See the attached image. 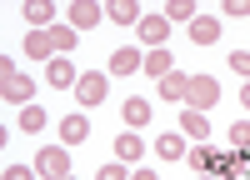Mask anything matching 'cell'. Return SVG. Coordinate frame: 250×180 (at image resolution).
Wrapping results in <instances>:
<instances>
[{"instance_id": "17", "label": "cell", "mask_w": 250, "mask_h": 180, "mask_svg": "<svg viewBox=\"0 0 250 180\" xmlns=\"http://www.w3.org/2000/svg\"><path fill=\"white\" fill-rule=\"evenodd\" d=\"M155 155H160V160H185V155H190V150H185V135H170V130H165V135L155 140Z\"/></svg>"}, {"instance_id": "24", "label": "cell", "mask_w": 250, "mask_h": 180, "mask_svg": "<svg viewBox=\"0 0 250 180\" xmlns=\"http://www.w3.org/2000/svg\"><path fill=\"white\" fill-rule=\"evenodd\" d=\"M230 145L250 155V125H245V120H240V125H230Z\"/></svg>"}, {"instance_id": "28", "label": "cell", "mask_w": 250, "mask_h": 180, "mask_svg": "<svg viewBox=\"0 0 250 180\" xmlns=\"http://www.w3.org/2000/svg\"><path fill=\"white\" fill-rule=\"evenodd\" d=\"M0 180H30V170H25V165H5V175H0Z\"/></svg>"}, {"instance_id": "5", "label": "cell", "mask_w": 250, "mask_h": 180, "mask_svg": "<svg viewBox=\"0 0 250 180\" xmlns=\"http://www.w3.org/2000/svg\"><path fill=\"white\" fill-rule=\"evenodd\" d=\"M105 75H80L75 80V100H80V105H100V100H105Z\"/></svg>"}, {"instance_id": "19", "label": "cell", "mask_w": 250, "mask_h": 180, "mask_svg": "<svg viewBox=\"0 0 250 180\" xmlns=\"http://www.w3.org/2000/svg\"><path fill=\"white\" fill-rule=\"evenodd\" d=\"M75 40H80V30H70V25H50V45H55V55L75 50Z\"/></svg>"}, {"instance_id": "1", "label": "cell", "mask_w": 250, "mask_h": 180, "mask_svg": "<svg viewBox=\"0 0 250 180\" xmlns=\"http://www.w3.org/2000/svg\"><path fill=\"white\" fill-rule=\"evenodd\" d=\"M30 95H35V80L10 70V55H0V100L5 105H30Z\"/></svg>"}, {"instance_id": "6", "label": "cell", "mask_w": 250, "mask_h": 180, "mask_svg": "<svg viewBox=\"0 0 250 180\" xmlns=\"http://www.w3.org/2000/svg\"><path fill=\"white\" fill-rule=\"evenodd\" d=\"M135 30H140V40H145L150 50H160V45H165V35H170V20H165V15H145Z\"/></svg>"}, {"instance_id": "22", "label": "cell", "mask_w": 250, "mask_h": 180, "mask_svg": "<svg viewBox=\"0 0 250 180\" xmlns=\"http://www.w3.org/2000/svg\"><path fill=\"white\" fill-rule=\"evenodd\" d=\"M40 125H45V110H40V105H25V110H20V130H40Z\"/></svg>"}, {"instance_id": "30", "label": "cell", "mask_w": 250, "mask_h": 180, "mask_svg": "<svg viewBox=\"0 0 250 180\" xmlns=\"http://www.w3.org/2000/svg\"><path fill=\"white\" fill-rule=\"evenodd\" d=\"M240 105H250V80H245V90H240Z\"/></svg>"}, {"instance_id": "23", "label": "cell", "mask_w": 250, "mask_h": 180, "mask_svg": "<svg viewBox=\"0 0 250 180\" xmlns=\"http://www.w3.org/2000/svg\"><path fill=\"white\" fill-rule=\"evenodd\" d=\"M200 10L190 5V0H170V10H165V20H195Z\"/></svg>"}, {"instance_id": "26", "label": "cell", "mask_w": 250, "mask_h": 180, "mask_svg": "<svg viewBox=\"0 0 250 180\" xmlns=\"http://www.w3.org/2000/svg\"><path fill=\"white\" fill-rule=\"evenodd\" d=\"M225 15H230V20H245L250 15V0H225V5H220Z\"/></svg>"}, {"instance_id": "11", "label": "cell", "mask_w": 250, "mask_h": 180, "mask_svg": "<svg viewBox=\"0 0 250 180\" xmlns=\"http://www.w3.org/2000/svg\"><path fill=\"white\" fill-rule=\"evenodd\" d=\"M120 115H125V130H140L145 120H150V100H140V95H130L120 105Z\"/></svg>"}, {"instance_id": "32", "label": "cell", "mask_w": 250, "mask_h": 180, "mask_svg": "<svg viewBox=\"0 0 250 180\" xmlns=\"http://www.w3.org/2000/svg\"><path fill=\"white\" fill-rule=\"evenodd\" d=\"M65 180H75V175H65Z\"/></svg>"}, {"instance_id": "21", "label": "cell", "mask_w": 250, "mask_h": 180, "mask_svg": "<svg viewBox=\"0 0 250 180\" xmlns=\"http://www.w3.org/2000/svg\"><path fill=\"white\" fill-rule=\"evenodd\" d=\"M185 160H190V170H195V175H205V170H210V160H215V150H205V145H195V150L185 155Z\"/></svg>"}, {"instance_id": "12", "label": "cell", "mask_w": 250, "mask_h": 180, "mask_svg": "<svg viewBox=\"0 0 250 180\" xmlns=\"http://www.w3.org/2000/svg\"><path fill=\"white\" fill-rule=\"evenodd\" d=\"M170 70H175V55L165 50V45H160V50H145V75H155V80H165Z\"/></svg>"}, {"instance_id": "7", "label": "cell", "mask_w": 250, "mask_h": 180, "mask_svg": "<svg viewBox=\"0 0 250 180\" xmlns=\"http://www.w3.org/2000/svg\"><path fill=\"white\" fill-rule=\"evenodd\" d=\"M45 80H50V90H75V80H80V70L70 65L65 55H60V60H50V70H45Z\"/></svg>"}, {"instance_id": "14", "label": "cell", "mask_w": 250, "mask_h": 180, "mask_svg": "<svg viewBox=\"0 0 250 180\" xmlns=\"http://www.w3.org/2000/svg\"><path fill=\"white\" fill-rule=\"evenodd\" d=\"M105 15L115 20V25H140V5H135V0H110V5H105Z\"/></svg>"}, {"instance_id": "29", "label": "cell", "mask_w": 250, "mask_h": 180, "mask_svg": "<svg viewBox=\"0 0 250 180\" xmlns=\"http://www.w3.org/2000/svg\"><path fill=\"white\" fill-rule=\"evenodd\" d=\"M130 180H160V175H150V170H135V175H130Z\"/></svg>"}, {"instance_id": "9", "label": "cell", "mask_w": 250, "mask_h": 180, "mask_svg": "<svg viewBox=\"0 0 250 180\" xmlns=\"http://www.w3.org/2000/svg\"><path fill=\"white\" fill-rule=\"evenodd\" d=\"M190 40H195V45H215V40H220V20L215 15H195L190 20Z\"/></svg>"}, {"instance_id": "16", "label": "cell", "mask_w": 250, "mask_h": 180, "mask_svg": "<svg viewBox=\"0 0 250 180\" xmlns=\"http://www.w3.org/2000/svg\"><path fill=\"white\" fill-rule=\"evenodd\" d=\"M85 135H90V120L85 115H65V120H60V140H65V145H80Z\"/></svg>"}, {"instance_id": "3", "label": "cell", "mask_w": 250, "mask_h": 180, "mask_svg": "<svg viewBox=\"0 0 250 180\" xmlns=\"http://www.w3.org/2000/svg\"><path fill=\"white\" fill-rule=\"evenodd\" d=\"M35 170L45 175V180H65L70 175V155L60 150V145H45V150L35 155Z\"/></svg>"}, {"instance_id": "8", "label": "cell", "mask_w": 250, "mask_h": 180, "mask_svg": "<svg viewBox=\"0 0 250 180\" xmlns=\"http://www.w3.org/2000/svg\"><path fill=\"white\" fill-rule=\"evenodd\" d=\"M160 95L170 100V105H185V100H190V75H180V70H170L160 80Z\"/></svg>"}, {"instance_id": "10", "label": "cell", "mask_w": 250, "mask_h": 180, "mask_svg": "<svg viewBox=\"0 0 250 180\" xmlns=\"http://www.w3.org/2000/svg\"><path fill=\"white\" fill-rule=\"evenodd\" d=\"M140 155H145V140H140L135 130H125V135L115 140V160H120V165H135Z\"/></svg>"}, {"instance_id": "20", "label": "cell", "mask_w": 250, "mask_h": 180, "mask_svg": "<svg viewBox=\"0 0 250 180\" xmlns=\"http://www.w3.org/2000/svg\"><path fill=\"white\" fill-rule=\"evenodd\" d=\"M50 5H45V0H30V5H25V20H30V25H50Z\"/></svg>"}, {"instance_id": "4", "label": "cell", "mask_w": 250, "mask_h": 180, "mask_svg": "<svg viewBox=\"0 0 250 180\" xmlns=\"http://www.w3.org/2000/svg\"><path fill=\"white\" fill-rule=\"evenodd\" d=\"M65 15H70V30H90V25H100L105 5H95V0H70Z\"/></svg>"}, {"instance_id": "15", "label": "cell", "mask_w": 250, "mask_h": 180, "mask_svg": "<svg viewBox=\"0 0 250 180\" xmlns=\"http://www.w3.org/2000/svg\"><path fill=\"white\" fill-rule=\"evenodd\" d=\"M110 70H115V75H130V70H145V55H140L135 45H125V50H115V55H110Z\"/></svg>"}, {"instance_id": "31", "label": "cell", "mask_w": 250, "mask_h": 180, "mask_svg": "<svg viewBox=\"0 0 250 180\" xmlns=\"http://www.w3.org/2000/svg\"><path fill=\"white\" fill-rule=\"evenodd\" d=\"M200 180H220V175H200Z\"/></svg>"}, {"instance_id": "27", "label": "cell", "mask_w": 250, "mask_h": 180, "mask_svg": "<svg viewBox=\"0 0 250 180\" xmlns=\"http://www.w3.org/2000/svg\"><path fill=\"white\" fill-rule=\"evenodd\" d=\"M95 180H125V165H120V160H115V165H100Z\"/></svg>"}, {"instance_id": "2", "label": "cell", "mask_w": 250, "mask_h": 180, "mask_svg": "<svg viewBox=\"0 0 250 180\" xmlns=\"http://www.w3.org/2000/svg\"><path fill=\"white\" fill-rule=\"evenodd\" d=\"M215 100H220V85H215V80H210V75H190V100H185V110H200V115H205Z\"/></svg>"}, {"instance_id": "13", "label": "cell", "mask_w": 250, "mask_h": 180, "mask_svg": "<svg viewBox=\"0 0 250 180\" xmlns=\"http://www.w3.org/2000/svg\"><path fill=\"white\" fill-rule=\"evenodd\" d=\"M180 135H190V140H210V115L185 110V115H180Z\"/></svg>"}, {"instance_id": "25", "label": "cell", "mask_w": 250, "mask_h": 180, "mask_svg": "<svg viewBox=\"0 0 250 180\" xmlns=\"http://www.w3.org/2000/svg\"><path fill=\"white\" fill-rule=\"evenodd\" d=\"M230 70L250 80V50H230Z\"/></svg>"}, {"instance_id": "18", "label": "cell", "mask_w": 250, "mask_h": 180, "mask_svg": "<svg viewBox=\"0 0 250 180\" xmlns=\"http://www.w3.org/2000/svg\"><path fill=\"white\" fill-rule=\"evenodd\" d=\"M50 50H55V45H50V30H30V35H25V55H30V60H45Z\"/></svg>"}]
</instances>
